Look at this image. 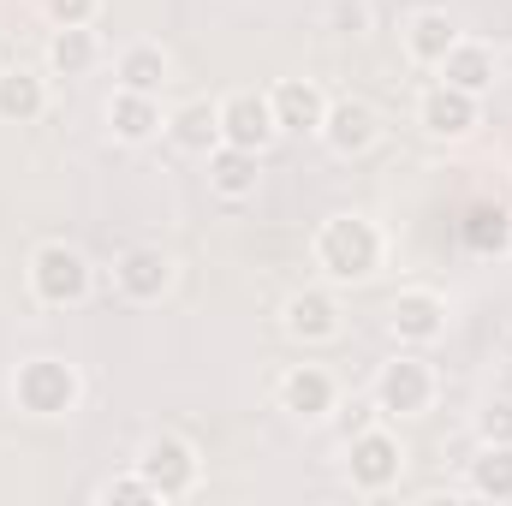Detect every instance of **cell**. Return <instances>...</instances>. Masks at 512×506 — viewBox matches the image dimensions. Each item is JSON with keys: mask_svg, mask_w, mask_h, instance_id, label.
Here are the masks:
<instances>
[{"mask_svg": "<svg viewBox=\"0 0 512 506\" xmlns=\"http://www.w3.org/2000/svg\"><path fill=\"white\" fill-rule=\"evenodd\" d=\"M48 108V90H42V78L36 72H24V66H12V72H0V120H36Z\"/></svg>", "mask_w": 512, "mask_h": 506, "instance_id": "19", "label": "cell"}, {"mask_svg": "<svg viewBox=\"0 0 512 506\" xmlns=\"http://www.w3.org/2000/svg\"><path fill=\"white\" fill-rule=\"evenodd\" d=\"M167 131H173L179 149H215V143H221V108H215V102H185V108L167 120Z\"/></svg>", "mask_w": 512, "mask_h": 506, "instance_id": "20", "label": "cell"}, {"mask_svg": "<svg viewBox=\"0 0 512 506\" xmlns=\"http://www.w3.org/2000/svg\"><path fill=\"white\" fill-rule=\"evenodd\" d=\"M30 292L48 304V310H66L90 292V262L72 251V245H42L30 256Z\"/></svg>", "mask_w": 512, "mask_h": 506, "instance_id": "2", "label": "cell"}, {"mask_svg": "<svg viewBox=\"0 0 512 506\" xmlns=\"http://www.w3.org/2000/svg\"><path fill=\"white\" fill-rule=\"evenodd\" d=\"M286 334L292 340H334L340 334V304L328 292H298L286 304Z\"/></svg>", "mask_w": 512, "mask_h": 506, "instance_id": "14", "label": "cell"}, {"mask_svg": "<svg viewBox=\"0 0 512 506\" xmlns=\"http://www.w3.org/2000/svg\"><path fill=\"white\" fill-rule=\"evenodd\" d=\"M114 280H120L126 298L149 304V298H161V292L173 286V262H167L161 251H126L120 256V268H114Z\"/></svg>", "mask_w": 512, "mask_h": 506, "instance_id": "12", "label": "cell"}, {"mask_svg": "<svg viewBox=\"0 0 512 506\" xmlns=\"http://www.w3.org/2000/svg\"><path fill=\"white\" fill-rule=\"evenodd\" d=\"M108 501H155V489H149V483H143V471H137V477L108 483Z\"/></svg>", "mask_w": 512, "mask_h": 506, "instance_id": "27", "label": "cell"}, {"mask_svg": "<svg viewBox=\"0 0 512 506\" xmlns=\"http://www.w3.org/2000/svg\"><path fill=\"white\" fill-rule=\"evenodd\" d=\"M12 393H18L24 411H36V417H60V411L78 405V370L60 364V358H30V364L18 370V381H12Z\"/></svg>", "mask_w": 512, "mask_h": 506, "instance_id": "3", "label": "cell"}, {"mask_svg": "<svg viewBox=\"0 0 512 506\" xmlns=\"http://www.w3.org/2000/svg\"><path fill=\"white\" fill-rule=\"evenodd\" d=\"M280 137L274 126V108H268V96H256V90H239V96H227L221 102V143H239V149H268Z\"/></svg>", "mask_w": 512, "mask_h": 506, "instance_id": "5", "label": "cell"}, {"mask_svg": "<svg viewBox=\"0 0 512 506\" xmlns=\"http://www.w3.org/2000/svg\"><path fill=\"white\" fill-rule=\"evenodd\" d=\"M167 84V54L161 48H149V42H137L120 54V90H137V96H155Z\"/></svg>", "mask_w": 512, "mask_h": 506, "instance_id": "22", "label": "cell"}, {"mask_svg": "<svg viewBox=\"0 0 512 506\" xmlns=\"http://www.w3.org/2000/svg\"><path fill=\"white\" fill-rule=\"evenodd\" d=\"M280 405H286L292 417H322V411H334V381H328V370L298 364L292 376L280 381Z\"/></svg>", "mask_w": 512, "mask_h": 506, "instance_id": "15", "label": "cell"}, {"mask_svg": "<svg viewBox=\"0 0 512 506\" xmlns=\"http://www.w3.org/2000/svg\"><path fill=\"white\" fill-rule=\"evenodd\" d=\"M465 245L471 251H501V245H512V215L507 209H495V203H477L471 215H465Z\"/></svg>", "mask_w": 512, "mask_h": 506, "instance_id": "23", "label": "cell"}, {"mask_svg": "<svg viewBox=\"0 0 512 506\" xmlns=\"http://www.w3.org/2000/svg\"><path fill=\"white\" fill-rule=\"evenodd\" d=\"M108 126H114V137H126V143H143L149 131L161 126V108H155V96L120 90V96H114V108H108Z\"/></svg>", "mask_w": 512, "mask_h": 506, "instance_id": "21", "label": "cell"}, {"mask_svg": "<svg viewBox=\"0 0 512 506\" xmlns=\"http://www.w3.org/2000/svg\"><path fill=\"white\" fill-rule=\"evenodd\" d=\"M316 262H322L334 280H370L376 262H382V233H376L364 215H334V221H322V233H316Z\"/></svg>", "mask_w": 512, "mask_h": 506, "instance_id": "1", "label": "cell"}, {"mask_svg": "<svg viewBox=\"0 0 512 506\" xmlns=\"http://www.w3.org/2000/svg\"><path fill=\"white\" fill-rule=\"evenodd\" d=\"M268 108H274V126L280 131H322L328 120V102H322V90L310 84V78H280L274 84V96H268Z\"/></svg>", "mask_w": 512, "mask_h": 506, "instance_id": "7", "label": "cell"}, {"mask_svg": "<svg viewBox=\"0 0 512 506\" xmlns=\"http://www.w3.org/2000/svg\"><path fill=\"white\" fill-rule=\"evenodd\" d=\"M387 322H393V334H399V340L423 346V340H435V334L447 328V304H441L435 292H399V298H393V310H387Z\"/></svg>", "mask_w": 512, "mask_h": 506, "instance_id": "10", "label": "cell"}, {"mask_svg": "<svg viewBox=\"0 0 512 506\" xmlns=\"http://www.w3.org/2000/svg\"><path fill=\"white\" fill-rule=\"evenodd\" d=\"M376 131H382V120H376L370 102H334L328 120H322V137H328L340 155H364V149L376 143Z\"/></svg>", "mask_w": 512, "mask_h": 506, "instance_id": "11", "label": "cell"}, {"mask_svg": "<svg viewBox=\"0 0 512 506\" xmlns=\"http://www.w3.org/2000/svg\"><path fill=\"white\" fill-rule=\"evenodd\" d=\"M417 120H423L429 137H465V131L477 126V96H465V90H453V84H435V90L423 96Z\"/></svg>", "mask_w": 512, "mask_h": 506, "instance_id": "9", "label": "cell"}, {"mask_svg": "<svg viewBox=\"0 0 512 506\" xmlns=\"http://www.w3.org/2000/svg\"><path fill=\"white\" fill-rule=\"evenodd\" d=\"M477 429H483V447H512V405H489Z\"/></svg>", "mask_w": 512, "mask_h": 506, "instance_id": "25", "label": "cell"}, {"mask_svg": "<svg viewBox=\"0 0 512 506\" xmlns=\"http://www.w3.org/2000/svg\"><path fill=\"white\" fill-rule=\"evenodd\" d=\"M441 84H453V90H465V96H483V90L495 84L489 48H483V42H453L447 60H441Z\"/></svg>", "mask_w": 512, "mask_h": 506, "instance_id": "13", "label": "cell"}, {"mask_svg": "<svg viewBox=\"0 0 512 506\" xmlns=\"http://www.w3.org/2000/svg\"><path fill=\"white\" fill-rule=\"evenodd\" d=\"M453 42H459V30H453L447 12H417V18L405 24V48H411V60H423V66H441Z\"/></svg>", "mask_w": 512, "mask_h": 506, "instance_id": "17", "label": "cell"}, {"mask_svg": "<svg viewBox=\"0 0 512 506\" xmlns=\"http://www.w3.org/2000/svg\"><path fill=\"white\" fill-rule=\"evenodd\" d=\"M346 465H352V483H358V489L382 495V489L399 483V465H405V459H399V441H393L387 429H364V435L352 441V459H346Z\"/></svg>", "mask_w": 512, "mask_h": 506, "instance_id": "6", "label": "cell"}, {"mask_svg": "<svg viewBox=\"0 0 512 506\" xmlns=\"http://www.w3.org/2000/svg\"><path fill=\"white\" fill-rule=\"evenodd\" d=\"M209 185H215L221 197H251L256 191V149L215 143V149H209Z\"/></svg>", "mask_w": 512, "mask_h": 506, "instance_id": "16", "label": "cell"}, {"mask_svg": "<svg viewBox=\"0 0 512 506\" xmlns=\"http://www.w3.org/2000/svg\"><path fill=\"white\" fill-rule=\"evenodd\" d=\"M429 393H435V381H429V370H423L417 358H393L382 370V381H376V399H382V411H393V417L423 411Z\"/></svg>", "mask_w": 512, "mask_h": 506, "instance_id": "8", "label": "cell"}, {"mask_svg": "<svg viewBox=\"0 0 512 506\" xmlns=\"http://www.w3.org/2000/svg\"><path fill=\"white\" fill-rule=\"evenodd\" d=\"M137 471H143V483H149L161 501H179V495H191V483H197V453H191L179 435H155V441L143 447Z\"/></svg>", "mask_w": 512, "mask_h": 506, "instance_id": "4", "label": "cell"}, {"mask_svg": "<svg viewBox=\"0 0 512 506\" xmlns=\"http://www.w3.org/2000/svg\"><path fill=\"white\" fill-rule=\"evenodd\" d=\"M48 66H54L60 78H84V72L96 66V36H90V24H54Z\"/></svg>", "mask_w": 512, "mask_h": 506, "instance_id": "18", "label": "cell"}, {"mask_svg": "<svg viewBox=\"0 0 512 506\" xmlns=\"http://www.w3.org/2000/svg\"><path fill=\"white\" fill-rule=\"evenodd\" d=\"M54 24H90L96 18V0H42Z\"/></svg>", "mask_w": 512, "mask_h": 506, "instance_id": "26", "label": "cell"}, {"mask_svg": "<svg viewBox=\"0 0 512 506\" xmlns=\"http://www.w3.org/2000/svg\"><path fill=\"white\" fill-rule=\"evenodd\" d=\"M471 489L483 501H512V447H483V459L471 465Z\"/></svg>", "mask_w": 512, "mask_h": 506, "instance_id": "24", "label": "cell"}]
</instances>
